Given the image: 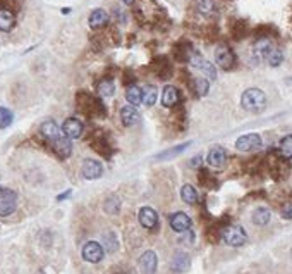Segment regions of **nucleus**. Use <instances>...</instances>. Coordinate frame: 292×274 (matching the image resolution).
<instances>
[{
    "label": "nucleus",
    "mask_w": 292,
    "mask_h": 274,
    "mask_svg": "<svg viewBox=\"0 0 292 274\" xmlns=\"http://www.w3.org/2000/svg\"><path fill=\"white\" fill-rule=\"evenodd\" d=\"M121 121L124 126H132L138 121V111L134 105H126L121 109Z\"/></svg>",
    "instance_id": "a211bd4d"
},
{
    "label": "nucleus",
    "mask_w": 292,
    "mask_h": 274,
    "mask_svg": "<svg viewBox=\"0 0 292 274\" xmlns=\"http://www.w3.org/2000/svg\"><path fill=\"white\" fill-rule=\"evenodd\" d=\"M241 105L249 112H261L266 107V95L260 88H247L241 97Z\"/></svg>",
    "instance_id": "f03ea898"
},
{
    "label": "nucleus",
    "mask_w": 292,
    "mask_h": 274,
    "mask_svg": "<svg viewBox=\"0 0 292 274\" xmlns=\"http://www.w3.org/2000/svg\"><path fill=\"white\" fill-rule=\"evenodd\" d=\"M40 133H42L45 141L50 145V149L55 152L61 159H66L71 155V152H72L71 141H69L67 136L62 133V130L55 124V121L48 119L45 123H42V126H40Z\"/></svg>",
    "instance_id": "f257e3e1"
},
{
    "label": "nucleus",
    "mask_w": 292,
    "mask_h": 274,
    "mask_svg": "<svg viewBox=\"0 0 292 274\" xmlns=\"http://www.w3.org/2000/svg\"><path fill=\"white\" fill-rule=\"evenodd\" d=\"M17 207V195L9 188H0V216L7 217Z\"/></svg>",
    "instance_id": "20e7f679"
},
{
    "label": "nucleus",
    "mask_w": 292,
    "mask_h": 274,
    "mask_svg": "<svg viewBox=\"0 0 292 274\" xmlns=\"http://www.w3.org/2000/svg\"><path fill=\"white\" fill-rule=\"evenodd\" d=\"M215 61H217V64H219V67H222V69H225V71H229L236 64V56H234V52H232L229 47L220 45L215 50Z\"/></svg>",
    "instance_id": "423d86ee"
},
{
    "label": "nucleus",
    "mask_w": 292,
    "mask_h": 274,
    "mask_svg": "<svg viewBox=\"0 0 292 274\" xmlns=\"http://www.w3.org/2000/svg\"><path fill=\"white\" fill-rule=\"evenodd\" d=\"M279 150L284 159H292V135H287L280 140Z\"/></svg>",
    "instance_id": "cd10ccee"
},
{
    "label": "nucleus",
    "mask_w": 292,
    "mask_h": 274,
    "mask_svg": "<svg viewBox=\"0 0 292 274\" xmlns=\"http://www.w3.org/2000/svg\"><path fill=\"white\" fill-rule=\"evenodd\" d=\"M266 62L271 66V67H277V66H280L282 64V61H284V56H282V52L279 50V48H271V50L268 52V56H266L265 59Z\"/></svg>",
    "instance_id": "7c9ffc66"
},
{
    "label": "nucleus",
    "mask_w": 292,
    "mask_h": 274,
    "mask_svg": "<svg viewBox=\"0 0 292 274\" xmlns=\"http://www.w3.org/2000/svg\"><path fill=\"white\" fill-rule=\"evenodd\" d=\"M253 223L256 224V226H265V224H268L270 221V210L266 207H258L253 212Z\"/></svg>",
    "instance_id": "b1692460"
},
{
    "label": "nucleus",
    "mask_w": 292,
    "mask_h": 274,
    "mask_svg": "<svg viewBox=\"0 0 292 274\" xmlns=\"http://www.w3.org/2000/svg\"><path fill=\"white\" fill-rule=\"evenodd\" d=\"M107 21H108V14L103 11V9H95V11L90 14V26L95 29L105 26Z\"/></svg>",
    "instance_id": "aec40b11"
},
{
    "label": "nucleus",
    "mask_w": 292,
    "mask_h": 274,
    "mask_svg": "<svg viewBox=\"0 0 292 274\" xmlns=\"http://www.w3.org/2000/svg\"><path fill=\"white\" fill-rule=\"evenodd\" d=\"M14 121V114L12 111L6 109V107H0V130H6L12 124Z\"/></svg>",
    "instance_id": "c756f323"
},
{
    "label": "nucleus",
    "mask_w": 292,
    "mask_h": 274,
    "mask_svg": "<svg viewBox=\"0 0 292 274\" xmlns=\"http://www.w3.org/2000/svg\"><path fill=\"white\" fill-rule=\"evenodd\" d=\"M170 228L177 233H184L191 228V219L184 212H176L170 217Z\"/></svg>",
    "instance_id": "4468645a"
},
{
    "label": "nucleus",
    "mask_w": 292,
    "mask_h": 274,
    "mask_svg": "<svg viewBox=\"0 0 292 274\" xmlns=\"http://www.w3.org/2000/svg\"><path fill=\"white\" fill-rule=\"evenodd\" d=\"M189 145H191V143H182V145H179V147H174V149H169V150L162 152V154H158L157 159H170V157H176V155H179L181 152H184Z\"/></svg>",
    "instance_id": "2f4dec72"
},
{
    "label": "nucleus",
    "mask_w": 292,
    "mask_h": 274,
    "mask_svg": "<svg viewBox=\"0 0 292 274\" xmlns=\"http://www.w3.org/2000/svg\"><path fill=\"white\" fill-rule=\"evenodd\" d=\"M179 102V92H177L176 86H165L163 88V94H162V105L163 107H174Z\"/></svg>",
    "instance_id": "dca6fc26"
},
{
    "label": "nucleus",
    "mask_w": 292,
    "mask_h": 274,
    "mask_svg": "<svg viewBox=\"0 0 292 274\" xmlns=\"http://www.w3.org/2000/svg\"><path fill=\"white\" fill-rule=\"evenodd\" d=\"M126 99L131 105H140L143 104V90L136 85H131L126 92Z\"/></svg>",
    "instance_id": "5701e85b"
},
{
    "label": "nucleus",
    "mask_w": 292,
    "mask_h": 274,
    "mask_svg": "<svg viewBox=\"0 0 292 274\" xmlns=\"http://www.w3.org/2000/svg\"><path fill=\"white\" fill-rule=\"evenodd\" d=\"M191 86H192V92H194L196 97H205L210 90V83L205 78H194L191 81Z\"/></svg>",
    "instance_id": "412c9836"
},
{
    "label": "nucleus",
    "mask_w": 292,
    "mask_h": 274,
    "mask_svg": "<svg viewBox=\"0 0 292 274\" xmlns=\"http://www.w3.org/2000/svg\"><path fill=\"white\" fill-rule=\"evenodd\" d=\"M181 197L186 204H189V205H194L198 202V192H196L194 187H191V185H184V187H182Z\"/></svg>",
    "instance_id": "393cba45"
},
{
    "label": "nucleus",
    "mask_w": 292,
    "mask_h": 274,
    "mask_svg": "<svg viewBox=\"0 0 292 274\" xmlns=\"http://www.w3.org/2000/svg\"><path fill=\"white\" fill-rule=\"evenodd\" d=\"M236 147H237V150H241V152H255V150L261 149V136L256 133L242 135L237 138Z\"/></svg>",
    "instance_id": "0eeeda50"
},
{
    "label": "nucleus",
    "mask_w": 292,
    "mask_h": 274,
    "mask_svg": "<svg viewBox=\"0 0 292 274\" xmlns=\"http://www.w3.org/2000/svg\"><path fill=\"white\" fill-rule=\"evenodd\" d=\"M140 223H141V226H145L146 229H153V228H157V224H158V214L155 212V209H151V207H143L140 210Z\"/></svg>",
    "instance_id": "ddd939ff"
},
{
    "label": "nucleus",
    "mask_w": 292,
    "mask_h": 274,
    "mask_svg": "<svg viewBox=\"0 0 292 274\" xmlns=\"http://www.w3.org/2000/svg\"><path fill=\"white\" fill-rule=\"evenodd\" d=\"M271 48H274V43H271L270 40H266V38H261V40L256 42V45H255V56H256V59H260V61H265Z\"/></svg>",
    "instance_id": "6ab92c4d"
},
{
    "label": "nucleus",
    "mask_w": 292,
    "mask_h": 274,
    "mask_svg": "<svg viewBox=\"0 0 292 274\" xmlns=\"http://www.w3.org/2000/svg\"><path fill=\"white\" fill-rule=\"evenodd\" d=\"M83 259L86 262L91 264H98L103 259V247L96 242H88L85 247H83Z\"/></svg>",
    "instance_id": "1a4fd4ad"
},
{
    "label": "nucleus",
    "mask_w": 292,
    "mask_h": 274,
    "mask_svg": "<svg viewBox=\"0 0 292 274\" xmlns=\"http://www.w3.org/2000/svg\"><path fill=\"white\" fill-rule=\"evenodd\" d=\"M124 4H127V6H131V4H134V0H122Z\"/></svg>",
    "instance_id": "e433bc0d"
},
{
    "label": "nucleus",
    "mask_w": 292,
    "mask_h": 274,
    "mask_svg": "<svg viewBox=\"0 0 292 274\" xmlns=\"http://www.w3.org/2000/svg\"><path fill=\"white\" fill-rule=\"evenodd\" d=\"M91 149H95L98 154L103 155V157H107V159L110 157V154H112L110 145H108V141L103 140V138H95V140H93Z\"/></svg>",
    "instance_id": "a878e982"
},
{
    "label": "nucleus",
    "mask_w": 292,
    "mask_h": 274,
    "mask_svg": "<svg viewBox=\"0 0 292 274\" xmlns=\"http://www.w3.org/2000/svg\"><path fill=\"white\" fill-rule=\"evenodd\" d=\"M85 131V124L77 119V117H69V119L64 121L62 124V133L67 136L69 140H74V138H79Z\"/></svg>",
    "instance_id": "6e6552de"
},
{
    "label": "nucleus",
    "mask_w": 292,
    "mask_h": 274,
    "mask_svg": "<svg viewBox=\"0 0 292 274\" xmlns=\"http://www.w3.org/2000/svg\"><path fill=\"white\" fill-rule=\"evenodd\" d=\"M81 173L86 179H98L103 174V168L95 159H85L81 166Z\"/></svg>",
    "instance_id": "9d476101"
},
{
    "label": "nucleus",
    "mask_w": 292,
    "mask_h": 274,
    "mask_svg": "<svg viewBox=\"0 0 292 274\" xmlns=\"http://www.w3.org/2000/svg\"><path fill=\"white\" fill-rule=\"evenodd\" d=\"M206 160H208V164H210L211 168L220 169V168H224V166H225L227 154H225V150L222 149V147H213V149L208 152Z\"/></svg>",
    "instance_id": "9b49d317"
},
{
    "label": "nucleus",
    "mask_w": 292,
    "mask_h": 274,
    "mask_svg": "<svg viewBox=\"0 0 292 274\" xmlns=\"http://www.w3.org/2000/svg\"><path fill=\"white\" fill-rule=\"evenodd\" d=\"M16 24V16L9 9H0V31H11Z\"/></svg>",
    "instance_id": "f3484780"
},
{
    "label": "nucleus",
    "mask_w": 292,
    "mask_h": 274,
    "mask_svg": "<svg viewBox=\"0 0 292 274\" xmlns=\"http://www.w3.org/2000/svg\"><path fill=\"white\" fill-rule=\"evenodd\" d=\"M157 253L153 250H148L145 252L143 255L140 257V269L145 274H155L157 271Z\"/></svg>",
    "instance_id": "f8f14e48"
},
{
    "label": "nucleus",
    "mask_w": 292,
    "mask_h": 274,
    "mask_svg": "<svg viewBox=\"0 0 292 274\" xmlns=\"http://www.w3.org/2000/svg\"><path fill=\"white\" fill-rule=\"evenodd\" d=\"M200 162H201V157H196L194 160H192V162H191V164H192V166H198V164H200Z\"/></svg>",
    "instance_id": "c9c22d12"
},
{
    "label": "nucleus",
    "mask_w": 292,
    "mask_h": 274,
    "mask_svg": "<svg viewBox=\"0 0 292 274\" xmlns=\"http://www.w3.org/2000/svg\"><path fill=\"white\" fill-rule=\"evenodd\" d=\"M194 9L201 16H211L215 12L213 0H194Z\"/></svg>",
    "instance_id": "4be33fe9"
},
{
    "label": "nucleus",
    "mask_w": 292,
    "mask_h": 274,
    "mask_svg": "<svg viewBox=\"0 0 292 274\" xmlns=\"http://www.w3.org/2000/svg\"><path fill=\"white\" fill-rule=\"evenodd\" d=\"M119 209H121V200L115 195H110L105 202H103V210H105L107 214H117Z\"/></svg>",
    "instance_id": "c85d7f7f"
},
{
    "label": "nucleus",
    "mask_w": 292,
    "mask_h": 274,
    "mask_svg": "<svg viewBox=\"0 0 292 274\" xmlns=\"http://www.w3.org/2000/svg\"><path fill=\"white\" fill-rule=\"evenodd\" d=\"M187 61L191 62V66H192V67L200 69L206 78H210V80H215V78H217V69H215V66L211 64V62H208L206 59H203L198 52H191V53H189V57H187Z\"/></svg>",
    "instance_id": "39448f33"
},
{
    "label": "nucleus",
    "mask_w": 292,
    "mask_h": 274,
    "mask_svg": "<svg viewBox=\"0 0 292 274\" xmlns=\"http://www.w3.org/2000/svg\"><path fill=\"white\" fill-rule=\"evenodd\" d=\"M282 217H284V219H292V202L285 204L284 207H282Z\"/></svg>",
    "instance_id": "72a5a7b5"
},
{
    "label": "nucleus",
    "mask_w": 292,
    "mask_h": 274,
    "mask_svg": "<svg viewBox=\"0 0 292 274\" xmlns=\"http://www.w3.org/2000/svg\"><path fill=\"white\" fill-rule=\"evenodd\" d=\"M157 95H158L157 86H153V85L145 86V88H143V104L151 107L157 102Z\"/></svg>",
    "instance_id": "bb28decb"
},
{
    "label": "nucleus",
    "mask_w": 292,
    "mask_h": 274,
    "mask_svg": "<svg viewBox=\"0 0 292 274\" xmlns=\"http://www.w3.org/2000/svg\"><path fill=\"white\" fill-rule=\"evenodd\" d=\"M189 267H191V257L186 252H177L172 257V269L176 272H186L189 271Z\"/></svg>",
    "instance_id": "2eb2a0df"
},
{
    "label": "nucleus",
    "mask_w": 292,
    "mask_h": 274,
    "mask_svg": "<svg viewBox=\"0 0 292 274\" xmlns=\"http://www.w3.org/2000/svg\"><path fill=\"white\" fill-rule=\"evenodd\" d=\"M113 92H115V86H113L112 80H103L100 85H98V94L102 97H112Z\"/></svg>",
    "instance_id": "473e14b6"
},
{
    "label": "nucleus",
    "mask_w": 292,
    "mask_h": 274,
    "mask_svg": "<svg viewBox=\"0 0 292 274\" xmlns=\"http://www.w3.org/2000/svg\"><path fill=\"white\" fill-rule=\"evenodd\" d=\"M222 238H224V242L227 245L230 247H241L246 243V231L242 226H237V224H230V226H227L224 231H222Z\"/></svg>",
    "instance_id": "7ed1b4c3"
},
{
    "label": "nucleus",
    "mask_w": 292,
    "mask_h": 274,
    "mask_svg": "<svg viewBox=\"0 0 292 274\" xmlns=\"http://www.w3.org/2000/svg\"><path fill=\"white\" fill-rule=\"evenodd\" d=\"M69 195H71V190H69V192H66V193H64V195H61V197H59V200H64V198H66V197H69Z\"/></svg>",
    "instance_id": "f704fd0d"
}]
</instances>
